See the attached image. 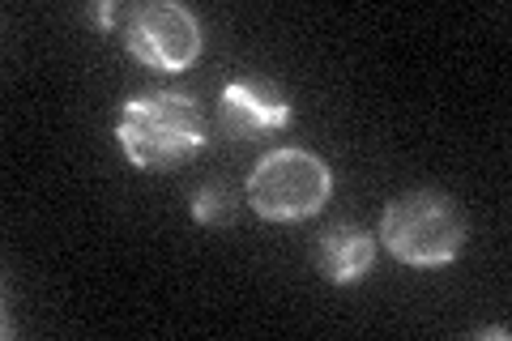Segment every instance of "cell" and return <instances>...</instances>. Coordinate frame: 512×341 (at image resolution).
I'll list each match as a JSON object with an SVG mask.
<instances>
[{"label":"cell","instance_id":"obj_1","mask_svg":"<svg viewBox=\"0 0 512 341\" xmlns=\"http://www.w3.org/2000/svg\"><path fill=\"white\" fill-rule=\"evenodd\" d=\"M116 141L137 171L167 175L205 150V116L184 90H146L120 107Z\"/></svg>","mask_w":512,"mask_h":341},{"label":"cell","instance_id":"obj_2","mask_svg":"<svg viewBox=\"0 0 512 341\" xmlns=\"http://www.w3.org/2000/svg\"><path fill=\"white\" fill-rule=\"evenodd\" d=\"M470 222L453 197L436 188H419L397 197L380 218V243L393 252V261L414 269H440L457 261L466 248Z\"/></svg>","mask_w":512,"mask_h":341},{"label":"cell","instance_id":"obj_3","mask_svg":"<svg viewBox=\"0 0 512 341\" xmlns=\"http://www.w3.org/2000/svg\"><path fill=\"white\" fill-rule=\"evenodd\" d=\"M248 205L269 222H303L333 192V171L312 150H274L248 175Z\"/></svg>","mask_w":512,"mask_h":341},{"label":"cell","instance_id":"obj_4","mask_svg":"<svg viewBox=\"0 0 512 341\" xmlns=\"http://www.w3.org/2000/svg\"><path fill=\"white\" fill-rule=\"evenodd\" d=\"M124 47L150 69L180 73L201 56V26L184 5L146 0L124 9Z\"/></svg>","mask_w":512,"mask_h":341},{"label":"cell","instance_id":"obj_5","mask_svg":"<svg viewBox=\"0 0 512 341\" xmlns=\"http://www.w3.org/2000/svg\"><path fill=\"white\" fill-rule=\"evenodd\" d=\"M222 133L231 141H252V137H265V133H278L295 120V107L291 99L265 77H239L222 90Z\"/></svg>","mask_w":512,"mask_h":341},{"label":"cell","instance_id":"obj_6","mask_svg":"<svg viewBox=\"0 0 512 341\" xmlns=\"http://www.w3.org/2000/svg\"><path fill=\"white\" fill-rule=\"evenodd\" d=\"M372 261H376V239L355 222H338L316 239V269L325 273L333 286L363 282Z\"/></svg>","mask_w":512,"mask_h":341},{"label":"cell","instance_id":"obj_7","mask_svg":"<svg viewBox=\"0 0 512 341\" xmlns=\"http://www.w3.org/2000/svg\"><path fill=\"white\" fill-rule=\"evenodd\" d=\"M192 218L201 226H222L235 218V188L222 184V180H210L192 192Z\"/></svg>","mask_w":512,"mask_h":341},{"label":"cell","instance_id":"obj_8","mask_svg":"<svg viewBox=\"0 0 512 341\" xmlns=\"http://www.w3.org/2000/svg\"><path fill=\"white\" fill-rule=\"evenodd\" d=\"M111 22H116V9H111L107 0H103V5H99V26H103V30H111Z\"/></svg>","mask_w":512,"mask_h":341}]
</instances>
